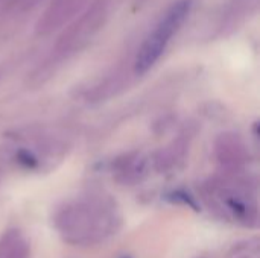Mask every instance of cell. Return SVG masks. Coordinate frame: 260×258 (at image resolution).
I'll list each match as a JSON object with an SVG mask.
<instances>
[{
    "label": "cell",
    "mask_w": 260,
    "mask_h": 258,
    "mask_svg": "<svg viewBox=\"0 0 260 258\" xmlns=\"http://www.w3.org/2000/svg\"><path fill=\"white\" fill-rule=\"evenodd\" d=\"M198 258H204V257H198Z\"/></svg>",
    "instance_id": "cell-5"
},
{
    "label": "cell",
    "mask_w": 260,
    "mask_h": 258,
    "mask_svg": "<svg viewBox=\"0 0 260 258\" xmlns=\"http://www.w3.org/2000/svg\"><path fill=\"white\" fill-rule=\"evenodd\" d=\"M29 245L18 231H8L0 242V258H29Z\"/></svg>",
    "instance_id": "cell-4"
},
{
    "label": "cell",
    "mask_w": 260,
    "mask_h": 258,
    "mask_svg": "<svg viewBox=\"0 0 260 258\" xmlns=\"http://www.w3.org/2000/svg\"><path fill=\"white\" fill-rule=\"evenodd\" d=\"M216 154H218V157H219V160L222 163L232 164V166L239 164L241 161H244V157H245L244 146L232 134H222L218 138V141H216Z\"/></svg>",
    "instance_id": "cell-3"
},
{
    "label": "cell",
    "mask_w": 260,
    "mask_h": 258,
    "mask_svg": "<svg viewBox=\"0 0 260 258\" xmlns=\"http://www.w3.org/2000/svg\"><path fill=\"white\" fill-rule=\"evenodd\" d=\"M114 213L104 199L67 204L55 216V227L70 245H93L114 230Z\"/></svg>",
    "instance_id": "cell-1"
},
{
    "label": "cell",
    "mask_w": 260,
    "mask_h": 258,
    "mask_svg": "<svg viewBox=\"0 0 260 258\" xmlns=\"http://www.w3.org/2000/svg\"><path fill=\"white\" fill-rule=\"evenodd\" d=\"M189 11H190V0H181L166 12V15L160 20L157 27L151 32V35L145 40V43L139 50L134 62L136 73L143 75L157 62V59L161 56L172 35L183 24Z\"/></svg>",
    "instance_id": "cell-2"
}]
</instances>
